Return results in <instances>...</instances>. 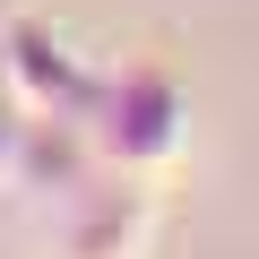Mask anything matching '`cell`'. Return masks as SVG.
I'll use <instances>...</instances> for the list:
<instances>
[{"mask_svg": "<svg viewBox=\"0 0 259 259\" xmlns=\"http://www.w3.org/2000/svg\"><path fill=\"white\" fill-rule=\"evenodd\" d=\"M95 139H104L121 164L173 156V147H182V95H173L164 78H147V69H130V78L112 87V104H104V130H95Z\"/></svg>", "mask_w": 259, "mask_h": 259, "instance_id": "obj_1", "label": "cell"}]
</instances>
